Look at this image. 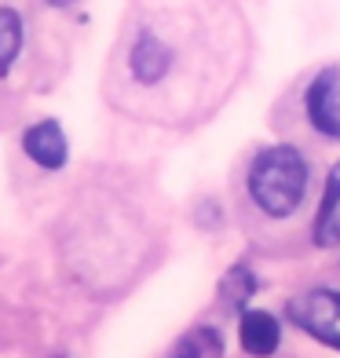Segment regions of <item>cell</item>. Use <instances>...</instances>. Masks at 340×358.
Listing matches in <instances>:
<instances>
[{"label":"cell","mask_w":340,"mask_h":358,"mask_svg":"<svg viewBox=\"0 0 340 358\" xmlns=\"http://www.w3.org/2000/svg\"><path fill=\"white\" fill-rule=\"evenodd\" d=\"M307 190V161L293 146H271L249 169V194L267 216L282 220L297 213Z\"/></svg>","instance_id":"cell-1"},{"label":"cell","mask_w":340,"mask_h":358,"mask_svg":"<svg viewBox=\"0 0 340 358\" xmlns=\"http://www.w3.org/2000/svg\"><path fill=\"white\" fill-rule=\"evenodd\" d=\"M48 4H55V8H66V4H70V0H48Z\"/></svg>","instance_id":"cell-10"},{"label":"cell","mask_w":340,"mask_h":358,"mask_svg":"<svg viewBox=\"0 0 340 358\" xmlns=\"http://www.w3.org/2000/svg\"><path fill=\"white\" fill-rule=\"evenodd\" d=\"M337 88H340V73L337 66H326L307 88V117L322 136H337L340 132V106H337Z\"/></svg>","instance_id":"cell-3"},{"label":"cell","mask_w":340,"mask_h":358,"mask_svg":"<svg viewBox=\"0 0 340 358\" xmlns=\"http://www.w3.org/2000/svg\"><path fill=\"white\" fill-rule=\"evenodd\" d=\"M289 318L311 336H318L326 348L340 344V303H337L333 289H315V292L297 296L293 303H289Z\"/></svg>","instance_id":"cell-2"},{"label":"cell","mask_w":340,"mask_h":358,"mask_svg":"<svg viewBox=\"0 0 340 358\" xmlns=\"http://www.w3.org/2000/svg\"><path fill=\"white\" fill-rule=\"evenodd\" d=\"M340 238V227H337V172L330 176L326 183V194H322V213H318V223H315V241L322 249L337 245Z\"/></svg>","instance_id":"cell-8"},{"label":"cell","mask_w":340,"mask_h":358,"mask_svg":"<svg viewBox=\"0 0 340 358\" xmlns=\"http://www.w3.org/2000/svg\"><path fill=\"white\" fill-rule=\"evenodd\" d=\"M19 48H22V19H19V11L0 8V77L11 70Z\"/></svg>","instance_id":"cell-7"},{"label":"cell","mask_w":340,"mask_h":358,"mask_svg":"<svg viewBox=\"0 0 340 358\" xmlns=\"http://www.w3.org/2000/svg\"><path fill=\"white\" fill-rule=\"evenodd\" d=\"M220 355H223V336L208 325H198L172 348L169 358H220Z\"/></svg>","instance_id":"cell-6"},{"label":"cell","mask_w":340,"mask_h":358,"mask_svg":"<svg viewBox=\"0 0 340 358\" xmlns=\"http://www.w3.org/2000/svg\"><path fill=\"white\" fill-rule=\"evenodd\" d=\"M253 292H256V278H253L246 267H234L220 282V296H227V303H231V307H241V303L253 296Z\"/></svg>","instance_id":"cell-9"},{"label":"cell","mask_w":340,"mask_h":358,"mask_svg":"<svg viewBox=\"0 0 340 358\" xmlns=\"http://www.w3.org/2000/svg\"><path fill=\"white\" fill-rule=\"evenodd\" d=\"M22 150L37 161L41 169H62L66 165V136L55 121H41L22 136Z\"/></svg>","instance_id":"cell-4"},{"label":"cell","mask_w":340,"mask_h":358,"mask_svg":"<svg viewBox=\"0 0 340 358\" xmlns=\"http://www.w3.org/2000/svg\"><path fill=\"white\" fill-rule=\"evenodd\" d=\"M278 336H282V329H278V322H274V315H267V311H246L241 315V348L249 355H256V358L274 355Z\"/></svg>","instance_id":"cell-5"}]
</instances>
